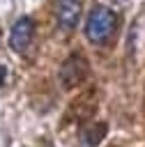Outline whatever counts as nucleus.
<instances>
[{
	"instance_id": "1",
	"label": "nucleus",
	"mask_w": 145,
	"mask_h": 147,
	"mask_svg": "<svg viewBox=\"0 0 145 147\" xmlns=\"http://www.w3.org/2000/svg\"><path fill=\"white\" fill-rule=\"evenodd\" d=\"M115 28H117V14L106 5H97L85 18V37L92 44H106L113 37Z\"/></svg>"
},
{
	"instance_id": "2",
	"label": "nucleus",
	"mask_w": 145,
	"mask_h": 147,
	"mask_svg": "<svg viewBox=\"0 0 145 147\" xmlns=\"http://www.w3.org/2000/svg\"><path fill=\"white\" fill-rule=\"evenodd\" d=\"M32 34H35V23L30 16H21L18 21H14L12 30H9V46L16 51V53H23L30 41H32Z\"/></svg>"
},
{
	"instance_id": "3",
	"label": "nucleus",
	"mask_w": 145,
	"mask_h": 147,
	"mask_svg": "<svg viewBox=\"0 0 145 147\" xmlns=\"http://www.w3.org/2000/svg\"><path fill=\"white\" fill-rule=\"evenodd\" d=\"M87 71V64L81 55H71L64 64H62V71H60V80H62V87H74L81 83V78L85 76Z\"/></svg>"
},
{
	"instance_id": "4",
	"label": "nucleus",
	"mask_w": 145,
	"mask_h": 147,
	"mask_svg": "<svg viewBox=\"0 0 145 147\" xmlns=\"http://www.w3.org/2000/svg\"><path fill=\"white\" fill-rule=\"evenodd\" d=\"M81 18V0H60L58 5V23L64 30H74Z\"/></svg>"
},
{
	"instance_id": "5",
	"label": "nucleus",
	"mask_w": 145,
	"mask_h": 147,
	"mask_svg": "<svg viewBox=\"0 0 145 147\" xmlns=\"http://www.w3.org/2000/svg\"><path fill=\"white\" fill-rule=\"evenodd\" d=\"M5 78H7V69L0 64V87H2V83H5Z\"/></svg>"
}]
</instances>
